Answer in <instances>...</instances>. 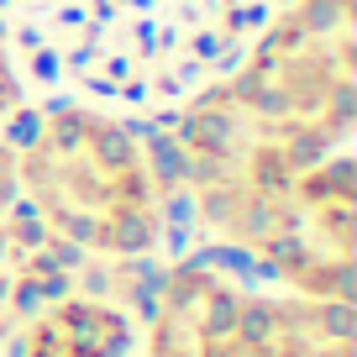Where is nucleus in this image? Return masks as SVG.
Returning <instances> with one entry per match:
<instances>
[{
	"instance_id": "6e6552de",
	"label": "nucleus",
	"mask_w": 357,
	"mask_h": 357,
	"mask_svg": "<svg viewBox=\"0 0 357 357\" xmlns=\"http://www.w3.org/2000/svg\"><path fill=\"white\" fill-rule=\"evenodd\" d=\"M22 111H26V74L16 63V53L6 47V37H0V126L16 121Z\"/></svg>"
},
{
	"instance_id": "f257e3e1",
	"label": "nucleus",
	"mask_w": 357,
	"mask_h": 357,
	"mask_svg": "<svg viewBox=\"0 0 357 357\" xmlns=\"http://www.w3.org/2000/svg\"><path fill=\"white\" fill-rule=\"evenodd\" d=\"M357 0H284L231 68L174 105L168 178L200 231L263 263L300 174L352 142Z\"/></svg>"
},
{
	"instance_id": "20e7f679",
	"label": "nucleus",
	"mask_w": 357,
	"mask_h": 357,
	"mask_svg": "<svg viewBox=\"0 0 357 357\" xmlns=\"http://www.w3.org/2000/svg\"><path fill=\"white\" fill-rule=\"evenodd\" d=\"M352 215H357V168L352 153H331L300 174L289 195V221L263 252V268L289 294L352 300Z\"/></svg>"
},
{
	"instance_id": "39448f33",
	"label": "nucleus",
	"mask_w": 357,
	"mask_h": 357,
	"mask_svg": "<svg viewBox=\"0 0 357 357\" xmlns=\"http://www.w3.org/2000/svg\"><path fill=\"white\" fill-rule=\"evenodd\" d=\"M247 300L215 263H174L153 289L142 357H247Z\"/></svg>"
},
{
	"instance_id": "f03ea898",
	"label": "nucleus",
	"mask_w": 357,
	"mask_h": 357,
	"mask_svg": "<svg viewBox=\"0 0 357 357\" xmlns=\"http://www.w3.org/2000/svg\"><path fill=\"white\" fill-rule=\"evenodd\" d=\"M284 0H0L26 84L105 111H174L236 63Z\"/></svg>"
},
{
	"instance_id": "423d86ee",
	"label": "nucleus",
	"mask_w": 357,
	"mask_h": 357,
	"mask_svg": "<svg viewBox=\"0 0 357 357\" xmlns=\"http://www.w3.org/2000/svg\"><path fill=\"white\" fill-rule=\"evenodd\" d=\"M352 300L315 294H252L247 300V357H352Z\"/></svg>"
},
{
	"instance_id": "0eeeda50",
	"label": "nucleus",
	"mask_w": 357,
	"mask_h": 357,
	"mask_svg": "<svg viewBox=\"0 0 357 357\" xmlns=\"http://www.w3.org/2000/svg\"><path fill=\"white\" fill-rule=\"evenodd\" d=\"M132 347L137 326L126 321V310L95 294H68L16 331L11 357H132Z\"/></svg>"
},
{
	"instance_id": "7ed1b4c3",
	"label": "nucleus",
	"mask_w": 357,
	"mask_h": 357,
	"mask_svg": "<svg viewBox=\"0 0 357 357\" xmlns=\"http://www.w3.org/2000/svg\"><path fill=\"white\" fill-rule=\"evenodd\" d=\"M16 205L89 257H147L168 226V158L121 111L53 100L11 142Z\"/></svg>"
},
{
	"instance_id": "1a4fd4ad",
	"label": "nucleus",
	"mask_w": 357,
	"mask_h": 357,
	"mask_svg": "<svg viewBox=\"0 0 357 357\" xmlns=\"http://www.w3.org/2000/svg\"><path fill=\"white\" fill-rule=\"evenodd\" d=\"M16 215V163H11V137H0V231Z\"/></svg>"
}]
</instances>
